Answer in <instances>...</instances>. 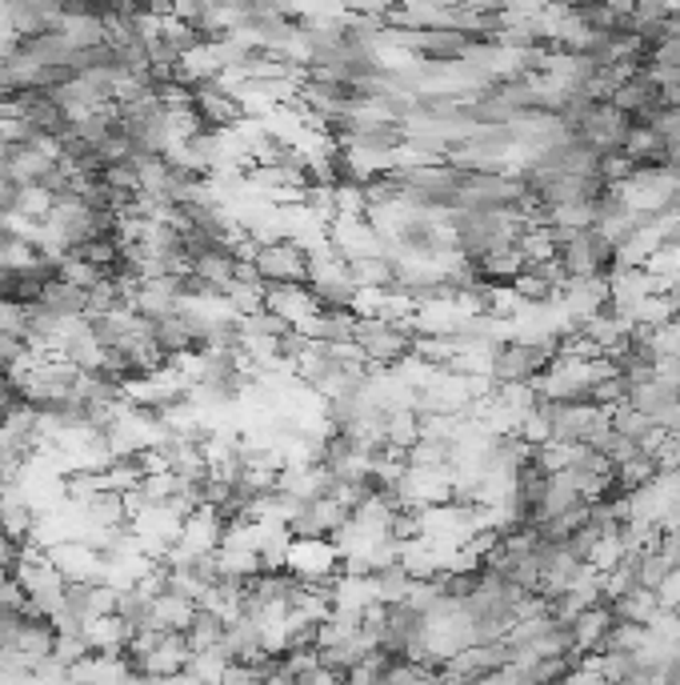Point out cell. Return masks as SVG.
Returning <instances> with one entry per match:
<instances>
[{"mask_svg":"<svg viewBox=\"0 0 680 685\" xmlns=\"http://www.w3.org/2000/svg\"><path fill=\"white\" fill-rule=\"evenodd\" d=\"M353 345L368 370H397L412 357L417 338H412L408 316H356Z\"/></svg>","mask_w":680,"mask_h":685,"instance_id":"cell-1","label":"cell"},{"mask_svg":"<svg viewBox=\"0 0 680 685\" xmlns=\"http://www.w3.org/2000/svg\"><path fill=\"white\" fill-rule=\"evenodd\" d=\"M556 261L565 264L568 277H600L608 281V269L617 261V249L608 245V237L600 229L568 232V241L556 249Z\"/></svg>","mask_w":680,"mask_h":685,"instance_id":"cell-2","label":"cell"},{"mask_svg":"<svg viewBox=\"0 0 680 685\" xmlns=\"http://www.w3.org/2000/svg\"><path fill=\"white\" fill-rule=\"evenodd\" d=\"M252 269L264 286H308V249H301L296 241L261 245Z\"/></svg>","mask_w":680,"mask_h":685,"instance_id":"cell-3","label":"cell"},{"mask_svg":"<svg viewBox=\"0 0 680 685\" xmlns=\"http://www.w3.org/2000/svg\"><path fill=\"white\" fill-rule=\"evenodd\" d=\"M192 108H197L205 133H232V128H241L244 121H249L241 96L232 93V89H224L220 81L192 89Z\"/></svg>","mask_w":680,"mask_h":685,"instance_id":"cell-4","label":"cell"},{"mask_svg":"<svg viewBox=\"0 0 680 685\" xmlns=\"http://www.w3.org/2000/svg\"><path fill=\"white\" fill-rule=\"evenodd\" d=\"M224 533H229V521L224 513L212 506H197L189 517H185V529H180V541L172 553L180 558H200V553H217L224 546Z\"/></svg>","mask_w":680,"mask_h":685,"instance_id":"cell-5","label":"cell"},{"mask_svg":"<svg viewBox=\"0 0 680 685\" xmlns=\"http://www.w3.org/2000/svg\"><path fill=\"white\" fill-rule=\"evenodd\" d=\"M44 558L53 561V570L69 581H105V561H101V549L88 546V541H61V546H49Z\"/></svg>","mask_w":680,"mask_h":685,"instance_id":"cell-6","label":"cell"},{"mask_svg":"<svg viewBox=\"0 0 680 685\" xmlns=\"http://www.w3.org/2000/svg\"><path fill=\"white\" fill-rule=\"evenodd\" d=\"M264 313H272L281 325L301 333V329L321 313V305H316V297L308 293V286H269L264 289Z\"/></svg>","mask_w":680,"mask_h":685,"instance_id":"cell-7","label":"cell"},{"mask_svg":"<svg viewBox=\"0 0 680 685\" xmlns=\"http://www.w3.org/2000/svg\"><path fill=\"white\" fill-rule=\"evenodd\" d=\"M189 645H185V633H160V642L148 650L140 662L133 665L140 677H172L189 670Z\"/></svg>","mask_w":680,"mask_h":685,"instance_id":"cell-8","label":"cell"},{"mask_svg":"<svg viewBox=\"0 0 680 685\" xmlns=\"http://www.w3.org/2000/svg\"><path fill=\"white\" fill-rule=\"evenodd\" d=\"M17 105H21L24 125H32L36 133L61 137L64 128H73L69 121H64V113H61V105L53 101V93H44V89H24V93H17Z\"/></svg>","mask_w":680,"mask_h":685,"instance_id":"cell-9","label":"cell"},{"mask_svg":"<svg viewBox=\"0 0 680 685\" xmlns=\"http://www.w3.org/2000/svg\"><path fill=\"white\" fill-rule=\"evenodd\" d=\"M32 305L44 309V313L56 316V321H76V316H88V293H84V289L64 286V281H56V277H49L41 297H36Z\"/></svg>","mask_w":680,"mask_h":685,"instance_id":"cell-10","label":"cell"},{"mask_svg":"<svg viewBox=\"0 0 680 685\" xmlns=\"http://www.w3.org/2000/svg\"><path fill=\"white\" fill-rule=\"evenodd\" d=\"M304 338L313 341V345H333V349H348L356 338V313H328V309H321V313L308 321V325L301 329Z\"/></svg>","mask_w":680,"mask_h":685,"instance_id":"cell-11","label":"cell"},{"mask_svg":"<svg viewBox=\"0 0 680 685\" xmlns=\"http://www.w3.org/2000/svg\"><path fill=\"white\" fill-rule=\"evenodd\" d=\"M220 650L229 654L232 665H252L261 662L269 650H264V637L261 630L249 622V617H237V622H229V630H224V642H220Z\"/></svg>","mask_w":680,"mask_h":685,"instance_id":"cell-12","label":"cell"},{"mask_svg":"<svg viewBox=\"0 0 680 685\" xmlns=\"http://www.w3.org/2000/svg\"><path fill=\"white\" fill-rule=\"evenodd\" d=\"M192 613H197V601L185 598L177 590H160L153 598V630L160 633H185L192 622Z\"/></svg>","mask_w":680,"mask_h":685,"instance_id":"cell-13","label":"cell"},{"mask_svg":"<svg viewBox=\"0 0 680 685\" xmlns=\"http://www.w3.org/2000/svg\"><path fill=\"white\" fill-rule=\"evenodd\" d=\"M657 101H665V93H660L657 76L645 69V73H628L625 81H620V89L613 93V105L620 108V113H640L645 105H657Z\"/></svg>","mask_w":680,"mask_h":685,"instance_id":"cell-14","label":"cell"},{"mask_svg":"<svg viewBox=\"0 0 680 685\" xmlns=\"http://www.w3.org/2000/svg\"><path fill=\"white\" fill-rule=\"evenodd\" d=\"M613 429L620 433V437H628V442H637L640 449H657L669 433L660 429L652 417H645V413L628 409V405H620V409H613Z\"/></svg>","mask_w":680,"mask_h":685,"instance_id":"cell-15","label":"cell"},{"mask_svg":"<svg viewBox=\"0 0 680 685\" xmlns=\"http://www.w3.org/2000/svg\"><path fill=\"white\" fill-rule=\"evenodd\" d=\"M84 637H88V645H93V654L101 657H125L128 642H133V630H128L121 617H101V622H93L88 630H84Z\"/></svg>","mask_w":680,"mask_h":685,"instance_id":"cell-16","label":"cell"},{"mask_svg":"<svg viewBox=\"0 0 680 685\" xmlns=\"http://www.w3.org/2000/svg\"><path fill=\"white\" fill-rule=\"evenodd\" d=\"M412 573L400 565V561H393V565H380V570L368 573V585H373V598L380 601V605H400V601H408V590H412Z\"/></svg>","mask_w":680,"mask_h":685,"instance_id":"cell-17","label":"cell"},{"mask_svg":"<svg viewBox=\"0 0 680 685\" xmlns=\"http://www.w3.org/2000/svg\"><path fill=\"white\" fill-rule=\"evenodd\" d=\"M224 630H229V622H224L220 613L200 610L197 605L189 630H185V645H189V654H209V650H217V645L224 642Z\"/></svg>","mask_w":680,"mask_h":685,"instance_id":"cell-18","label":"cell"},{"mask_svg":"<svg viewBox=\"0 0 680 685\" xmlns=\"http://www.w3.org/2000/svg\"><path fill=\"white\" fill-rule=\"evenodd\" d=\"M53 277H56V281H64V286L84 289V293H93L96 286H105V281H108V273L93 269L88 261H76V257H61V261L53 264Z\"/></svg>","mask_w":680,"mask_h":685,"instance_id":"cell-19","label":"cell"},{"mask_svg":"<svg viewBox=\"0 0 680 685\" xmlns=\"http://www.w3.org/2000/svg\"><path fill=\"white\" fill-rule=\"evenodd\" d=\"M652 642L649 625H637V622H617L613 633H608L605 642V654H640L645 645Z\"/></svg>","mask_w":680,"mask_h":685,"instance_id":"cell-20","label":"cell"},{"mask_svg":"<svg viewBox=\"0 0 680 685\" xmlns=\"http://www.w3.org/2000/svg\"><path fill=\"white\" fill-rule=\"evenodd\" d=\"M593 405H597V409H605V413L628 405V381L620 377V373H608V377L593 381Z\"/></svg>","mask_w":680,"mask_h":685,"instance_id":"cell-21","label":"cell"},{"mask_svg":"<svg viewBox=\"0 0 680 685\" xmlns=\"http://www.w3.org/2000/svg\"><path fill=\"white\" fill-rule=\"evenodd\" d=\"M24 325H29V305L0 301V338H24Z\"/></svg>","mask_w":680,"mask_h":685,"instance_id":"cell-22","label":"cell"},{"mask_svg":"<svg viewBox=\"0 0 680 685\" xmlns=\"http://www.w3.org/2000/svg\"><path fill=\"white\" fill-rule=\"evenodd\" d=\"M565 685H608L605 674H600V654H585L576 662V670L568 674Z\"/></svg>","mask_w":680,"mask_h":685,"instance_id":"cell-23","label":"cell"},{"mask_svg":"<svg viewBox=\"0 0 680 685\" xmlns=\"http://www.w3.org/2000/svg\"><path fill=\"white\" fill-rule=\"evenodd\" d=\"M657 601H660V610H680V570H672L669 578H665V585L657 590Z\"/></svg>","mask_w":680,"mask_h":685,"instance_id":"cell-24","label":"cell"},{"mask_svg":"<svg viewBox=\"0 0 680 685\" xmlns=\"http://www.w3.org/2000/svg\"><path fill=\"white\" fill-rule=\"evenodd\" d=\"M17 405H21V393H17L9 373H0V417H4L9 409H17Z\"/></svg>","mask_w":680,"mask_h":685,"instance_id":"cell-25","label":"cell"},{"mask_svg":"<svg viewBox=\"0 0 680 685\" xmlns=\"http://www.w3.org/2000/svg\"><path fill=\"white\" fill-rule=\"evenodd\" d=\"M665 685H680V665H672L669 677H665Z\"/></svg>","mask_w":680,"mask_h":685,"instance_id":"cell-26","label":"cell"},{"mask_svg":"<svg viewBox=\"0 0 680 685\" xmlns=\"http://www.w3.org/2000/svg\"><path fill=\"white\" fill-rule=\"evenodd\" d=\"M677 617H680V610H677Z\"/></svg>","mask_w":680,"mask_h":685,"instance_id":"cell-27","label":"cell"}]
</instances>
